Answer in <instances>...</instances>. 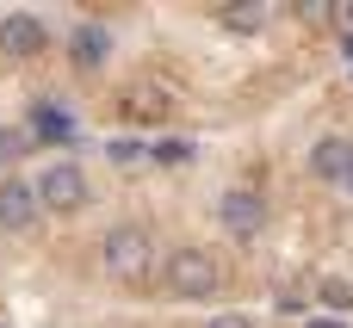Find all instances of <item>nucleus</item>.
<instances>
[{
	"instance_id": "1",
	"label": "nucleus",
	"mask_w": 353,
	"mask_h": 328,
	"mask_svg": "<svg viewBox=\"0 0 353 328\" xmlns=\"http://www.w3.org/2000/svg\"><path fill=\"white\" fill-rule=\"evenodd\" d=\"M161 291L174 304H211L223 291V267L211 260V248H174L161 260Z\"/></svg>"
},
{
	"instance_id": "2",
	"label": "nucleus",
	"mask_w": 353,
	"mask_h": 328,
	"mask_svg": "<svg viewBox=\"0 0 353 328\" xmlns=\"http://www.w3.org/2000/svg\"><path fill=\"white\" fill-rule=\"evenodd\" d=\"M99 267H105V279H118V285H143V279L155 273V236H149L143 223H112L105 242H99Z\"/></svg>"
},
{
	"instance_id": "3",
	"label": "nucleus",
	"mask_w": 353,
	"mask_h": 328,
	"mask_svg": "<svg viewBox=\"0 0 353 328\" xmlns=\"http://www.w3.org/2000/svg\"><path fill=\"white\" fill-rule=\"evenodd\" d=\"M31 186H37V205H43V211H62V217H74V211L93 205V180H87L81 161H50Z\"/></svg>"
},
{
	"instance_id": "4",
	"label": "nucleus",
	"mask_w": 353,
	"mask_h": 328,
	"mask_svg": "<svg viewBox=\"0 0 353 328\" xmlns=\"http://www.w3.org/2000/svg\"><path fill=\"white\" fill-rule=\"evenodd\" d=\"M217 223H223L236 242H254V236L267 229V198H261L254 186H230V192L217 198Z\"/></svg>"
},
{
	"instance_id": "5",
	"label": "nucleus",
	"mask_w": 353,
	"mask_h": 328,
	"mask_svg": "<svg viewBox=\"0 0 353 328\" xmlns=\"http://www.w3.org/2000/svg\"><path fill=\"white\" fill-rule=\"evenodd\" d=\"M43 43H50L43 19H31V12H6V19H0V56L31 62V56H43Z\"/></svg>"
},
{
	"instance_id": "6",
	"label": "nucleus",
	"mask_w": 353,
	"mask_h": 328,
	"mask_svg": "<svg viewBox=\"0 0 353 328\" xmlns=\"http://www.w3.org/2000/svg\"><path fill=\"white\" fill-rule=\"evenodd\" d=\"M310 174L323 186H347L353 180V136H323L310 143Z\"/></svg>"
},
{
	"instance_id": "7",
	"label": "nucleus",
	"mask_w": 353,
	"mask_h": 328,
	"mask_svg": "<svg viewBox=\"0 0 353 328\" xmlns=\"http://www.w3.org/2000/svg\"><path fill=\"white\" fill-rule=\"evenodd\" d=\"M37 186L31 180H19V174H6L0 180V229H31L37 223Z\"/></svg>"
},
{
	"instance_id": "8",
	"label": "nucleus",
	"mask_w": 353,
	"mask_h": 328,
	"mask_svg": "<svg viewBox=\"0 0 353 328\" xmlns=\"http://www.w3.org/2000/svg\"><path fill=\"white\" fill-rule=\"evenodd\" d=\"M105 56H112V31H105L99 19H87V25H74V31H68V62H74V68H87V74H93Z\"/></svg>"
},
{
	"instance_id": "9",
	"label": "nucleus",
	"mask_w": 353,
	"mask_h": 328,
	"mask_svg": "<svg viewBox=\"0 0 353 328\" xmlns=\"http://www.w3.org/2000/svg\"><path fill=\"white\" fill-rule=\"evenodd\" d=\"M31 136H37V143H74V118L56 112V105H37V112H31Z\"/></svg>"
},
{
	"instance_id": "10",
	"label": "nucleus",
	"mask_w": 353,
	"mask_h": 328,
	"mask_svg": "<svg viewBox=\"0 0 353 328\" xmlns=\"http://www.w3.org/2000/svg\"><path fill=\"white\" fill-rule=\"evenodd\" d=\"M217 19H223L230 31H261V25H267V0H242V6H223Z\"/></svg>"
},
{
	"instance_id": "11",
	"label": "nucleus",
	"mask_w": 353,
	"mask_h": 328,
	"mask_svg": "<svg viewBox=\"0 0 353 328\" xmlns=\"http://www.w3.org/2000/svg\"><path fill=\"white\" fill-rule=\"evenodd\" d=\"M316 291H323V304H329V310H341V316L353 310V279H323Z\"/></svg>"
},
{
	"instance_id": "12",
	"label": "nucleus",
	"mask_w": 353,
	"mask_h": 328,
	"mask_svg": "<svg viewBox=\"0 0 353 328\" xmlns=\"http://www.w3.org/2000/svg\"><path fill=\"white\" fill-rule=\"evenodd\" d=\"M25 143H31V130H12V124H0V167H12V161L25 155Z\"/></svg>"
},
{
	"instance_id": "13",
	"label": "nucleus",
	"mask_w": 353,
	"mask_h": 328,
	"mask_svg": "<svg viewBox=\"0 0 353 328\" xmlns=\"http://www.w3.org/2000/svg\"><path fill=\"white\" fill-rule=\"evenodd\" d=\"M149 161H174V167H180V161H192V143H186V136H168V143L149 149Z\"/></svg>"
},
{
	"instance_id": "14",
	"label": "nucleus",
	"mask_w": 353,
	"mask_h": 328,
	"mask_svg": "<svg viewBox=\"0 0 353 328\" xmlns=\"http://www.w3.org/2000/svg\"><path fill=\"white\" fill-rule=\"evenodd\" d=\"M137 155H143V143H112V161H118V167H130Z\"/></svg>"
},
{
	"instance_id": "15",
	"label": "nucleus",
	"mask_w": 353,
	"mask_h": 328,
	"mask_svg": "<svg viewBox=\"0 0 353 328\" xmlns=\"http://www.w3.org/2000/svg\"><path fill=\"white\" fill-rule=\"evenodd\" d=\"M205 328H254V322H248V316H211Z\"/></svg>"
},
{
	"instance_id": "16",
	"label": "nucleus",
	"mask_w": 353,
	"mask_h": 328,
	"mask_svg": "<svg viewBox=\"0 0 353 328\" xmlns=\"http://www.w3.org/2000/svg\"><path fill=\"white\" fill-rule=\"evenodd\" d=\"M304 328H347V322H341V316H310Z\"/></svg>"
},
{
	"instance_id": "17",
	"label": "nucleus",
	"mask_w": 353,
	"mask_h": 328,
	"mask_svg": "<svg viewBox=\"0 0 353 328\" xmlns=\"http://www.w3.org/2000/svg\"><path fill=\"white\" fill-rule=\"evenodd\" d=\"M341 25H347V31H353V6H341Z\"/></svg>"
},
{
	"instance_id": "18",
	"label": "nucleus",
	"mask_w": 353,
	"mask_h": 328,
	"mask_svg": "<svg viewBox=\"0 0 353 328\" xmlns=\"http://www.w3.org/2000/svg\"><path fill=\"white\" fill-rule=\"evenodd\" d=\"M347 56H353V43H347Z\"/></svg>"
},
{
	"instance_id": "19",
	"label": "nucleus",
	"mask_w": 353,
	"mask_h": 328,
	"mask_svg": "<svg viewBox=\"0 0 353 328\" xmlns=\"http://www.w3.org/2000/svg\"><path fill=\"white\" fill-rule=\"evenodd\" d=\"M347 192H353V180H347Z\"/></svg>"
},
{
	"instance_id": "20",
	"label": "nucleus",
	"mask_w": 353,
	"mask_h": 328,
	"mask_svg": "<svg viewBox=\"0 0 353 328\" xmlns=\"http://www.w3.org/2000/svg\"><path fill=\"white\" fill-rule=\"evenodd\" d=\"M0 328H12V322H0Z\"/></svg>"
}]
</instances>
